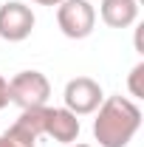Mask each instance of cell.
Returning a JSON list of instances; mask_svg holds the SVG:
<instances>
[{
    "label": "cell",
    "instance_id": "cell-6",
    "mask_svg": "<svg viewBox=\"0 0 144 147\" xmlns=\"http://www.w3.org/2000/svg\"><path fill=\"white\" fill-rule=\"evenodd\" d=\"M79 116L71 113L68 108H48L45 113V136H51L59 144H73L79 139Z\"/></svg>",
    "mask_w": 144,
    "mask_h": 147
},
{
    "label": "cell",
    "instance_id": "cell-5",
    "mask_svg": "<svg viewBox=\"0 0 144 147\" xmlns=\"http://www.w3.org/2000/svg\"><path fill=\"white\" fill-rule=\"evenodd\" d=\"M105 93H102V85L90 76H76L65 85V93H62V108H68L76 116H88L102 105Z\"/></svg>",
    "mask_w": 144,
    "mask_h": 147
},
{
    "label": "cell",
    "instance_id": "cell-9",
    "mask_svg": "<svg viewBox=\"0 0 144 147\" xmlns=\"http://www.w3.org/2000/svg\"><path fill=\"white\" fill-rule=\"evenodd\" d=\"M0 147H37V139L31 133H26L23 127L11 125L9 130L0 133Z\"/></svg>",
    "mask_w": 144,
    "mask_h": 147
},
{
    "label": "cell",
    "instance_id": "cell-2",
    "mask_svg": "<svg viewBox=\"0 0 144 147\" xmlns=\"http://www.w3.org/2000/svg\"><path fill=\"white\" fill-rule=\"evenodd\" d=\"M51 96V82L42 71H20L9 79V102L20 110L42 108Z\"/></svg>",
    "mask_w": 144,
    "mask_h": 147
},
{
    "label": "cell",
    "instance_id": "cell-8",
    "mask_svg": "<svg viewBox=\"0 0 144 147\" xmlns=\"http://www.w3.org/2000/svg\"><path fill=\"white\" fill-rule=\"evenodd\" d=\"M45 113H48V105L20 110V116H17V122H14V125L23 127L26 133H31L34 139H40V136H45Z\"/></svg>",
    "mask_w": 144,
    "mask_h": 147
},
{
    "label": "cell",
    "instance_id": "cell-4",
    "mask_svg": "<svg viewBox=\"0 0 144 147\" xmlns=\"http://www.w3.org/2000/svg\"><path fill=\"white\" fill-rule=\"evenodd\" d=\"M34 23L37 17L31 6H26L20 0H9L0 6V37L6 42H23L26 37H31Z\"/></svg>",
    "mask_w": 144,
    "mask_h": 147
},
{
    "label": "cell",
    "instance_id": "cell-12",
    "mask_svg": "<svg viewBox=\"0 0 144 147\" xmlns=\"http://www.w3.org/2000/svg\"><path fill=\"white\" fill-rule=\"evenodd\" d=\"M31 3H37V6H59L62 0H31Z\"/></svg>",
    "mask_w": 144,
    "mask_h": 147
},
{
    "label": "cell",
    "instance_id": "cell-11",
    "mask_svg": "<svg viewBox=\"0 0 144 147\" xmlns=\"http://www.w3.org/2000/svg\"><path fill=\"white\" fill-rule=\"evenodd\" d=\"M9 105V79L0 74V110Z\"/></svg>",
    "mask_w": 144,
    "mask_h": 147
},
{
    "label": "cell",
    "instance_id": "cell-10",
    "mask_svg": "<svg viewBox=\"0 0 144 147\" xmlns=\"http://www.w3.org/2000/svg\"><path fill=\"white\" fill-rule=\"evenodd\" d=\"M144 62H139V65H133V71H130V76H127V91H130V96H136V99H141L144 96Z\"/></svg>",
    "mask_w": 144,
    "mask_h": 147
},
{
    "label": "cell",
    "instance_id": "cell-13",
    "mask_svg": "<svg viewBox=\"0 0 144 147\" xmlns=\"http://www.w3.org/2000/svg\"><path fill=\"white\" fill-rule=\"evenodd\" d=\"M71 147H90V144H71Z\"/></svg>",
    "mask_w": 144,
    "mask_h": 147
},
{
    "label": "cell",
    "instance_id": "cell-1",
    "mask_svg": "<svg viewBox=\"0 0 144 147\" xmlns=\"http://www.w3.org/2000/svg\"><path fill=\"white\" fill-rule=\"evenodd\" d=\"M93 113V139L99 147H127L141 127V108L122 93L105 96Z\"/></svg>",
    "mask_w": 144,
    "mask_h": 147
},
{
    "label": "cell",
    "instance_id": "cell-7",
    "mask_svg": "<svg viewBox=\"0 0 144 147\" xmlns=\"http://www.w3.org/2000/svg\"><path fill=\"white\" fill-rule=\"evenodd\" d=\"M99 17L110 28H130L139 20V0H102Z\"/></svg>",
    "mask_w": 144,
    "mask_h": 147
},
{
    "label": "cell",
    "instance_id": "cell-3",
    "mask_svg": "<svg viewBox=\"0 0 144 147\" xmlns=\"http://www.w3.org/2000/svg\"><path fill=\"white\" fill-rule=\"evenodd\" d=\"M57 26L68 40H85L93 34L96 9L88 0H62L57 6Z\"/></svg>",
    "mask_w": 144,
    "mask_h": 147
}]
</instances>
